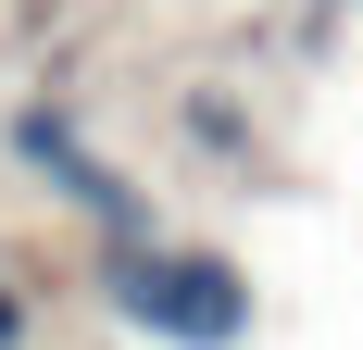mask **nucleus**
I'll use <instances>...</instances> for the list:
<instances>
[{
	"label": "nucleus",
	"instance_id": "obj_2",
	"mask_svg": "<svg viewBox=\"0 0 363 350\" xmlns=\"http://www.w3.org/2000/svg\"><path fill=\"white\" fill-rule=\"evenodd\" d=\"M0 350H26V288L0 276Z\"/></svg>",
	"mask_w": 363,
	"mask_h": 350
},
{
	"label": "nucleus",
	"instance_id": "obj_1",
	"mask_svg": "<svg viewBox=\"0 0 363 350\" xmlns=\"http://www.w3.org/2000/svg\"><path fill=\"white\" fill-rule=\"evenodd\" d=\"M113 313L150 325V338H188V350H225L238 325H251V288H238V263H213V250H150V238H113Z\"/></svg>",
	"mask_w": 363,
	"mask_h": 350
}]
</instances>
